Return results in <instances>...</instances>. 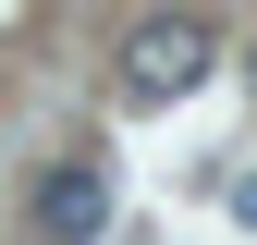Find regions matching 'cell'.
Wrapping results in <instances>:
<instances>
[{
	"label": "cell",
	"instance_id": "277c9868",
	"mask_svg": "<svg viewBox=\"0 0 257 245\" xmlns=\"http://www.w3.org/2000/svg\"><path fill=\"white\" fill-rule=\"evenodd\" d=\"M245 74H257V49H245Z\"/></svg>",
	"mask_w": 257,
	"mask_h": 245
},
{
	"label": "cell",
	"instance_id": "3957f363",
	"mask_svg": "<svg viewBox=\"0 0 257 245\" xmlns=\"http://www.w3.org/2000/svg\"><path fill=\"white\" fill-rule=\"evenodd\" d=\"M233 221H245V233H257V172H245V184H233Z\"/></svg>",
	"mask_w": 257,
	"mask_h": 245
},
{
	"label": "cell",
	"instance_id": "7a4b0ae2",
	"mask_svg": "<svg viewBox=\"0 0 257 245\" xmlns=\"http://www.w3.org/2000/svg\"><path fill=\"white\" fill-rule=\"evenodd\" d=\"M25 208H37L49 245H98V233H110V172H98V160H49Z\"/></svg>",
	"mask_w": 257,
	"mask_h": 245
},
{
	"label": "cell",
	"instance_id": "6da1fadb",
	"mask_svg": "<svg viewBox=\"0 0 257 245\" xmlns=\"http://www.w3.org/2000/svg\"><path fill=\"white\" fill-rule=\"evenodd\" d=\"M208 61H220V25L208 13H147L135 37H122V98L159 110V98H184V86H208Z\"/></svg>",
	"mask_w": 257,
	"mask_h": 245
}]
</instances>
